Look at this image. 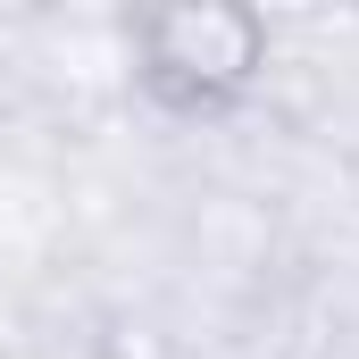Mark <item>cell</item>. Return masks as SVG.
Instances as JSON below:
<instances>
[{
    "instance_id": "obj_1",
    "label": "cell",
    "mask_w": 359,
    "mask_h": 359,
    "mask_svg": "<svg viewBox=\"0 0 359 359\" xmlns=\"http://www.w3.org/2000/svg\"><path fill=\"white\" fill-rule=\"evenodd\" d=\"M134 84L168 117H226L268 76V17L251 8H151L126 25Z\"/></svg>"
}]
</instances>
